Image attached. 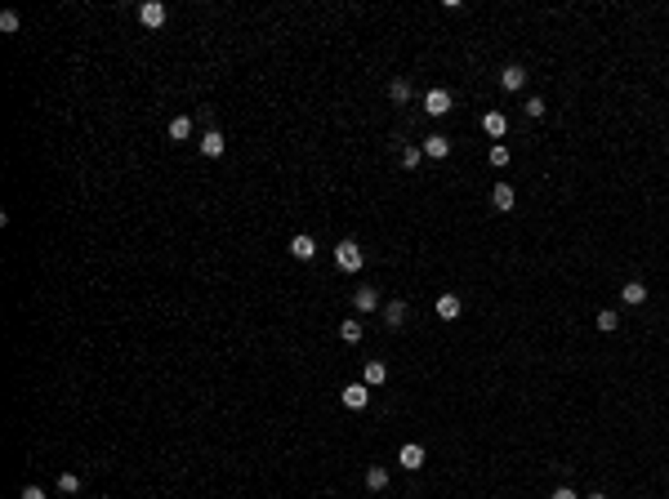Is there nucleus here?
Instances as JSON below:
<instances>
[{
  "mask_svg": "<svg viewBox=\"0 0 669 499\" xmlns=\"http://www.w3.org/2000/svg\"><path fill=\"white\" fill-rule=\"evenodd\" d=\"M335 263H339V272H362V246L357 241H339L335 246Z\"/></svg>",
  "mask_w": 669,
  "mask_h": 499,
  "instance_id": "f257e3e1",
  "label": "nucleus"
},
{
  "mask_svg": "<svg viewBox=\"0 0 669 499\" xmlns=\"http://www.w3.org/2000/svg\"><path fill=\"white\" fill-rule=\"evenodd\" d=\"M451 103H455L451 89H429V94H424V112H429V116H446Z\"/></svg>",
  "mask_w": 669,
  "mask_h": 499,
  "instance_id": "f03ea898",
  "label": "nucleus"
},
{
  "mask_svg": "<svg viewBox=\"0 0 669 499\" xmlns=\"http://www.w3.org/2000/svg\"><path fill=\"white\" fill-rule=\"evenodd\" d=\"M339 401H344L348 410H366V401H371V388H366V383H348V388L339 392Z\"/></svg>",
  "mask_w": 669,
  "mask_h": 499,
  "instance_id": "7ed1b4c3",
  "label": "nucleus"
},
{
  "mask_svg": "<svg viewBox=\"0 0 669 499\" xmlns=\"http://www.w3.org/2000/svg\"><path fill=\"white\" fill-rule=\"evenodd\" d=\"M406 299H389V304H384V326H389V330H398V326H406Z\"/></svg>",
  "mask_w": 669,
  "mask_h": 499,
  "instance_id": "20e7f679",
  "label": "nucleus"
},
{
  "mask_svg": "<svg viewBox=\"0 0 669 499\" xmlns=\"http://www.w3.org/2000/svg\"><path fill=\"white\" fill-rule=\"evenodd\" d=\"M420 147H424V156H433V161H446L451 156V138L446 134H429Z\"/></svg>",
  "mask_w": 669,
  "mask_h": 499,
  "instance_id": "39448f33",
  "label": "nucleus"
},
{
  "mask_svg": "<svg viewBox=\"0 0 669 499\" xmlns=\"http://www.w3.org/2000/svg\"><path fill=\"white\" fill-rule=\"evenodd\" d=\"M389 98L398 103V107H406V103L415 98V85H411L406 76H393V81H389Z\"/></svg>",
  "mask_w": 669,
  "mask_h": 499,
  "instance_id": "423d86ee",
  "label": "nucleus"
},
{
  "mask_svg": "<svg viewBox=\"0 0 669 499\" xmlns=\"http://www.w3.org/2000/svg\"><path fill=\"white\" fill-rule=\"evenodd\" d=\"M482 129H486V138H491V143H500V138L508 134V120H504V112H486V116H482Z\"/></svg>",
  "mask_w": 669,
  "mask_h": 499,
  "instance_id": "0eeeda50",
  "label": "nucleus"
},
{
  "mask_svg": "<svg viewBox=\"0 0 669 499\" xmlns=\"http://www.w3.org/2000/svg\"><path fill=\"white\" fill-rule=\"evenodd\" d=\"M398 464H402V468H411V473H420V468H424V446L406 441V446H402V455H398Z\"/></svg>",
  "mask_w": 669,
  "mask_h": 499,
  "instance_id": "6e6552de",
  "label": "nucleus"
},
{
  "mask_svg": "<svg viewBox=\"0 0 669 499\" xmlns=\"http://www.w3.org/2000/svg\"><path fill=\"white\" fill-rule=\"evenodd\" d=\"M138 23H143V27H161L165 23V5H161V0H147V5L138 9Z\"/></svg>",
  "mask_w": 669,
  "mask_h": 499,
  "instance_id": "1a4fd4ad",
  "label": "nucleus"
},
{
  "mask_svg": "<svg viewBox=\"0 0 669 499\" xmlns=\"http://www.w3.org/2000/svg\"><path fill=\"white\" fill-rule=\"evenodd\" d=\"M353 308H357V312H375V308H380V290H375V286H362L353 295Z\"/></svg>",
  "mask_w": 669,
  "mask_h": 499,
  "instance_id": "9d476101",
  "label": "nucleus"
},
{
  "mask_svg": "<svg viewBox=\"0 0 669 499\" xmlns=\"http://www.w3.org/2000/svg\"><path fill=\"white\" fill-rule=\"evenodd\" d=\"M223 147H228V138L219 134V129H205V138H201V156H223Z\"/></svg>",
  "mask_w": 669,
  "mask_h": 499,
  "instance_id": "9b49d317",
  "label": "nucleus"
},
{
  "mask_svg": "<svg viewBox=\"0 0 669 499\" xmlns=\"http://www.w3.org/2000/svg\"><path fill=\"white\" fill-rule=\"evenodd\" d=\"M513 201H517V196H513V187H508V183H495V187H491V205H495L500 214L513 210Z\"/></svg>",
  "mask_w": 669,
  "mask_h": 499,
  "instance_id": "f8f14e48",
  "label": "nucleus"
},
{
  "mask_svg": "<svg viewBox=\"0 0 669 499\" xmlns=\"http://www.w3.org/2000/svg\"><path fill=\"white\" fill-rule=\"evenodd\" d=\"M500 85H504V89H522V85H526V67H522V63H508V67L500 72Z\"/></svg>",
  "mask_w": 669,
  "mask_h": 499,
  "instance_id": "ddd939ff",
  "label": "nucleus"
},
{
  "mask_svg": "<svg viewBox=\"0 0 669 499\" xmlns=\"http://www.w3.org/2000/svg\"><path fill=\"white\" fill-rule=\"evenodd\" d=\"M384 379H389V365H384V361H366V370H362V383H366V388H380Z\"/></svg>",
  "mask_w": 669,
  "mask_h": 499,
  "instance_id": "4468645a",
  "label": "nucleus"
},
{
  "mask_svg": "<svg viewBox=\"0 0 669 499\" xmlns=\"http://www.w3.org/2000/svg\"><path fill=\"white\" fill-rule=\"evenodd\" d=\"M460 312H464V304H460V295H442V299H438V317H442V321H455Z\"/></svg>",
  "mask_w": 669,
  "mask_h": 499,
  "instance_id": "2eb2a0df",
  "label": "nucleus"
},
{
  "mask_svg": "<svg viewBox=\"0 0 669 499\" xmlns=\"http://www.w3.org/2000/svg\"><path fill=\"white\" fill-rule=\"evenodd\" d=\"M290 254H295L299 263H308V259H313V254H317V241H313V237H304V232H299V237L290 241Z\"/></svg>",
  "mask_w": 669,
  "mask_h": 499,
  "instance_id": "dca6fc26",
  "label": "nucleus"
},
{
  "mask_svg": "<svg viewBox=\"0 0 669 499\" xmlns=\"http://www.w3.org/2000/svg\"><path fill=\"white\" fill-rule=\"evenodd\" d=\"M620 299H625L629 308L647 304V286H643V281H629V286H620Z\"/></svg>",
  "mask_w": 669,
  "mask_h": 499,
  "instance_id": "f3484780",
  "label": "nucleus"
},
{
  "mask_svg": "<svg viewBox=\"0 0 669 499\" xmlns=\"http://www.w3.org/2000/svg\"><path fill=\"white\" fill-rule=\"evenodd\" d=\"M366 486H371V491H389V468L371 464V468H366Z\"/></svg>",
  "mask_w": 669,
  "mask_h": 499,
  "instance_id": "a211bd4d",
  "label": "nucleus"
},
{
  "mask_svg": "<svg viewBox=\"0 0 669 499\" xmlns=\"http://www.w3.org/2000/svg\"><path fill=\"white\" fill-rule=\"evenodd\" d=\"M187 134H192V116H174V120H169V138H174V143H183Z\"/></svg>",
  "mask_w": 669,
  "mask_h": 499,
  "instance_id": "6ab92c4d",
  "label": "nucleus"
},
{
  "mask_svg": "<svg viewBox=\"0 0 669 499\" xmlns=\"http://www.w3.org/2000/svg\"><path fill=\"white\" fill-rule=\"evenodd\" d=\"M339 339L344 343H362V321H339Z\"/></svg>",
  "mask_w": 669,
  "mask_h": 499,
  "instance_id": "aec40b11",
  "label": "nucleus"
},
{
  "mask_svg": "<svg viewBox=\"0 0 669 499\" xmlns=\"http://www.w3.org/2000/svg\"><path fill=\"white\" fill-rule=\"evenodd\" d=\"M616 326H620V317L611 312V308H602V312H598V330H602V335H611Z\"/></svg>",
  "mask_w": 669,
  "mask_h": 499,
  "instance_id": "412c9836",
  "label": "nucleus"
},
{
  "mask_svg": "<svg viewBox=\"0 0 669 499\" xmlns=\"http://www.w3.org/2000/svg\"><path fill=\"white\" fill-rule=\"evenodd\" d=\"M59 491H63V495H76V491H81V477H76V473H59Z\"/></svg>",
  "mask_w": 669,
  "mask_h": 499,
  "instance_id": "4be33fe9",
  "label": "nucleus"
},
{
  "mask_svg": "<svg viewBox=\"0 0 669 499\" xmlns=\"http://www.w3.org/2000/svg\"><path fill=\"white\" fill-rule=\"evenodd\" d=\"M491 165H495V169L508 165V147H504V143H491Z\"/></svg>",
  "mask_w": 669,
  "mask_h": 499,
  "instance_id": "5701e85b",
  "label": "nucleus"
},
{
  "mask_svg": "<svg viewBox=\"0 0 669 499\" xmlns=\"http://www.w3.org/2000/svg\"><path fill=\"white\" fill-rule=\"evenodd\" d=\"M420 156H424V147H402V165H406V169H415Z\"/></svg>",
  "mask_w": 669,
  "mask_h": 499,
  "instance_id": "b1692460",
  "label": "nucleus"
},
{
  "mask_svg": "<svg viewBox=\"0 0 669 499\" xmlns=\"http://www.w3.org/2000/svg\"><path fill=\"white\" fill-rule=\"evenodd\" d=\"M544 112H549V103H544V98H526V116H535V120H540Z\"/></svg>",
  "mask_w": 669,
  "mask_h": 499,
  "instance_id": "393cba45",
  "label": "nucleus"
},
{
  "mask_svg": "<svg viewBox=\"0 0 669 499\" xmlns=\"http://www.w3.org/2000/svg\"><path fill=\"white\" fill-rule=\"evenodd\" d=\"M0 32H18V14H14V9H5V14H0Z\"/></svg>",
  "mask_w": 669,
  "mask_h": 499,
  "instance_id": "a878e982",
  "label": "nucleus"
},
{
  "mask_svg": "<svg viewBox=\"0 0 669 499\" xmlns=\"http://www.w3.org/2000/svg\"><path fill=\"white\" fill-rule=\"evenodd\" d=\"M18 499H45V491H41V486H23V495H18Z\"/></svg>",
  "mask_w": 669,
  "mask_h": 499,
  "instance_id": "bb28decb",
  "label": "nucleus"
},
{
  "mask_svg": "<svg viewBox=\"0 0 669 499\" xmlns=\"http://www.w3.org/2000/svg\"><path fill=\"white\" fill-rule=\"evenodd\" d=\"M549 499H580V495H576V491H571V486H558V491H553Z\"/></svg>",
  "mask_w": 669,
  "mask_h": 499,
  "instance_id": "cd10ccee",
  "label": "nucleus"
},
{
  "mask_svg": "<svg viewBox=\"0 0 669 499\" xmlns=\"http://www.w3.org/2000/svg\"><path fill=\"white\" fill-rule=\"evenodd\" d=\"M585 499H607V495H602V491H593V495H585Z\"/></svg>",
  "mask_w": 669,
  "mask_h": 499,
  "instance_id": "c85d7f7f",
  "label": "nucleus"
}]
</instances>
